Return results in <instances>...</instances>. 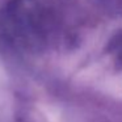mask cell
Masks as SVG:
<instances>
[]
</instances>
